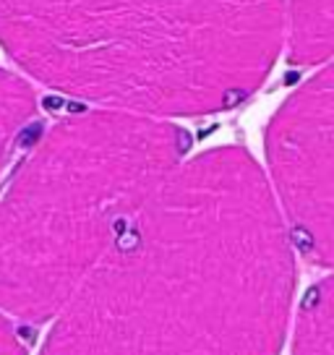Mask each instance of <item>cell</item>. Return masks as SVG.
Listing matches in <instances>:
<instances>
[{
    "instance_id": "obj_1",
    "label": "cell",
    "mask_w": 334,
    "mask_h": 355,
    "mask_svg": "<svg viewBox=\"0 0 334 355\" xmlns=\"http://www.w3.org/2000/svg\"><path fill=\"white\" fill-rule=\"evenodd\" d=\"M292 238L258 162H180L55 316L39 355H277Z\"/></svg>"
},
{
    "instance_id": "obj_2",
    "label": "cell",
    "mask_w": 334,
    "mask_h": 355,
    "mask_svg": "<svg viewBox=\"0 0 334 355\" xmlns=\"http://www.w3.org/2000/svg\"><path fill=\"white\" fill-rule=\"evenodd\" d=\"M24 73L105 110L178 118L248 100L285 44V0H0Z\"/></svg>"
},
{
    "instance_id": "obj_3",
    "label": "cell",
    "mask_w": 334,
    "mask_h": 355,
    "mask_svg": "<svg viewBox=\"0 0 334 355\" xmlns=\"http://www.w3.org/2000/svg\"><path fill=\"white\" fill-rule=\"evenodd\" d=\"M186 146L170 121L105 107L47 128L0 193V309L55 319Z\"/></svg>"
},
{
    "instance_id": "obj_4",
    "label": "cell",
    "mask_w": 334,
    "mask_h": 355,
    "mask_svg": "<svg viewBox=\"0 0 334 355\" xmlns=\"http://www.w3.org/2000/svg\"><path fill=\"white\" fill-rule=\"evenodd\" d=\"M267 165L292 245L334 269V60L274 112Z\"/></svg>"
},
{
    "instance_id": "obj_5",
    "label": "cell",
    "mask_w": 334,
    "mask_h": 355,
    "mask_svg": "<svg viewBox=\"0 0 334 355\" xmlns=\"http://www.w3.org/2000/svg\"><path fill=\"white\" fill-rule=\"evenodd\" d=\"M285 44L292 66L334 58V0H285Z\"/></svg>"
},
{
    "instance_id": "obj_6",
    "label": "cell",
    "mask_w": 334,
    "mask_h": 355,
    "mask_svg": "<svg viewBox=\"0 0 334 355\" xmlns=\"http://www.w3.org/2000/svg\"><path fill=\"white\" fill-rule=\"evenodd\" d=\"M292 355H334V269L303 300L295 322Z\"/></svg>"
},
{
    "instance_id": "obj_7",
    "label": "cell",
    "mask_w": 334,
    "mask_h": 355,
    "mask_svg": "<svg viewBox=\"0 0 334 355\" xmlns=\"http://www.w3.org/2000/svg\"><path fill=\"white\" fill-rule=\"evenodd\" d=\"M37 118V97L19 73L0 68V173L8 165L13 149Z\"/></svg>"
},
{
    "instance_id": "obj_8",
    "label": "cell",
    "mask_w": 334,
    "mask_h": 355,
    "mask_svg": "<svg viewBox=\"0 0 334 355\" xmlns=\"http://www.w3.org/2000/svg\"><path fill=\"white\" fill-rule=\"evenodd\" d=\"M0 355H26L19 334L13 329V319L0 309Z\"/></svg>"
}]
</instances>
